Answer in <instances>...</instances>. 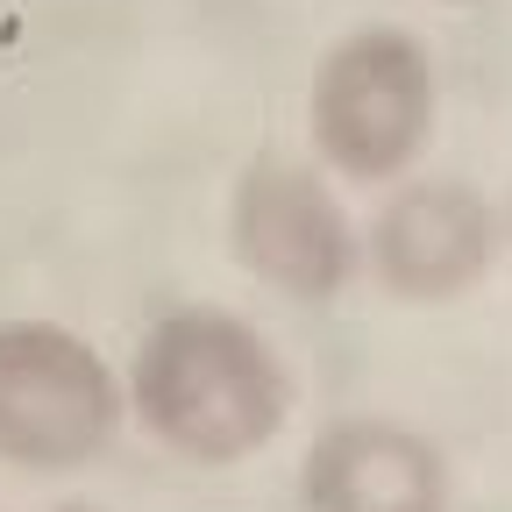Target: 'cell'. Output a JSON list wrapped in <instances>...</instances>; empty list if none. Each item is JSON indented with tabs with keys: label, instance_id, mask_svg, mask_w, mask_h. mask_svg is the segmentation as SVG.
<instances>
[{
	"label": "cell",
	"instance_id": "obj_1",
	"mask_svg": "<svg viewBox=\"0 0 512 512\" xmlns=\"http://www.w3.org/2000/svg\"><path fill=\"white\" fill-rule=\"evenodd\" d=\"M292 370L264 328L228 306H171L157 313L121 377V406L136 427L192 470H235L285 434Z\"/></svg>",
	"mask_w": 512,
	"mask_h": 512
},
{
	"label": "cell",
	"instance_id": "obj_2",
	"mask_svg": "<svg viewBox=\"0 0 512 512\" xmlns=\"http://www.w3.org/2000/svg\"><path fill=\"white\" fill-rule=\"evenodd\" d=\"M434 50L399 22L342 29L313 57L306 79V143L335 185L384 192L392 178L420 171L434 143Z\"/></svg>",
	"mask_w": 512,
	"mask_h": 512
},
{
	"label": "cell",
	"instance_id": "obj_3",
	"mask_svg": "<svg viewBox=\"0 0 512 512\" xmlns=\"http://www.w3.org/2000/svg\"><path fill=\"white\" fill-rule=\"evenodd\" d=\"M121 370L64 320H0V463L72 477L121 434Z\"/></svg>",
	"mask_w": 512,
	"mask_h": 512
},
{
	"label": "cell",
	"instance_id": "obj_4",
	"mask_svg": "<svg viewBox=\"0 0 512 512\" xmlns=\"http://www.w3.org/2000/svg\"><path fill=\"white\" fill-rule=\"evenodd\" d=\"M228 256L285 306H335L356 271L363 242L342 185L313 157H249L228 185Z\"/></svg>",
	"mask_w": 512,
	"mask_h": 512
},
{
	"label": "cell",
	"instance_id": "obj_5",
	"mask_svg": "<svg viewBox=\"0 0 512 512\" xmlns=\"http://www.w3.org/2000/svg\"><path fill=\"white\" fill-rule=\"evenodd\" d=\"M356 242H363V271L377 278V292L399 299V306L470 299L505 249L498 207L470 178H441V171L392 178L377 214L356 228Z\"/></svg>",
	"mask_w": 512,
	"mask_h": 512
},
{
	"label": "cell",
	"instance_id": "obj_6",
	"mask_svg": "<svg viewBox=\"0 0 512 512\" xmlns=\"http://www.w3.org/2000/svg\"><path fill=\"white\" fill-rule=\"evenodd\" d=\"M299 505L306 512H448L456 477H448L434 434L392 413H342L306 441Z\"/></svg>",
	"mask_w": 512,
	"mask_h": 512
},
{
	"label": "cell",
	"instance_id": "obj_7",
	"mask_svg": "<svg viewBox=\"0 0 512 512\" xmlns=\"http://www.w3.org/2000/svg\"><path fill=\"white\" fill-rule=\"evenodd\" d=\"M57 512H107V505H86V498H64Z\"/></svg>",
	"mask_w": 512,
	"mask_h": 512
},
{
	"label": "cell",
	"instance_id": "obj_8",
	"mask_svg": "<svg viewBox=\"0 0 512 512\" xmlns=\"http://www.w3.org/2000/svg\"><path fill=\"white\" fill-rule=\"evenodd\" d=\"M498 235H505V242H512V214H498Z\"/></svg>",
	"mask_w": 512,
	"mask_h": 512
}]
</instances>
